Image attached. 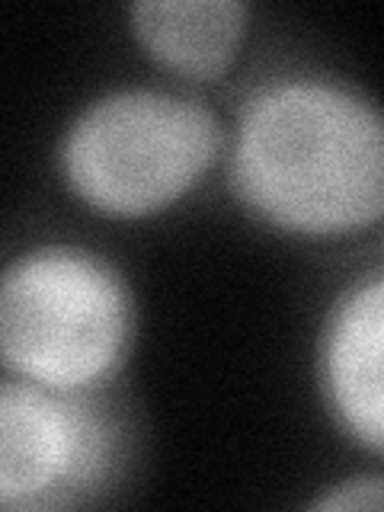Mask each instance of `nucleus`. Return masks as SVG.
<instances>
[{
  "mask_svg": "<svg viewBox=\"0 0 384 512\" xmlns=\"http://www.w3.org/2000/svg\"><path fill=\"white\" fill-rule=\"evenodd\" d=\"M231 186L266 224L336 237L375 224L384 208L378 109L327 77H282L240 112Z\"/></svg>",
  "mask_w": 384,
  "mask_h": 512,
  "instance_id": "f257e3e1",
  "label": "nucleus"
},
{
  "mask_svg": "<svg viewBox=\"0 0 384 512\" xmlns=\"http://www.w3.org/2000/svg\"><path fill=\"white\" fill-rule=\"evenodd\" d=\"M132 292L100 253L32 247L0 269V365L52 391H90L125 359Z\"/></svg>",
  "mask_w": 384,
  "mask_h": 512,
  "instance_id": "f03ea898",
  "label": "nucleus"
},
{
  "mask_svg": "<svg viewBox=\"0 0 384 512\" xmlns=\"http://www.w3.org/2000/svg\"><path fill=\"white\" fill-rule=\"evenodd\" d=\"M218 151L221 122L205 103L128 87L77 112L61 141V173L93 212L138 218L186 196Z\"/></svg>",
  "mask_w": 384,
  "mask_h": 512,
  "instance_id": "7ed1b4c3",
  "label": "nucleus"
},
{
  "mask_svg": "<svg viewBox=\"0 0 384 512\" xmlns=\"http://www.w3.org/2000/svg\"><path fill=\"white\" fill-rule=\"evenodd\" d=\"M116 468V429L87 391L0 381V506L77 503Z\"/></svg>",
  "mask_w": 384,
  "mask_h": 512,
  "instance_id": "20e7f679",
  "label": "nucleus"
},
{
  "mask_svg": "<svg viewBox=\"0 0 384 512\" xmlns=\"http://www.w3.org/2000/svg\"><path fill=\"white\" fill-rule=\"evenodd\" d=\"M384 279L372 272L336 301L320 340V384L340 426L368 452L384 445Z\"/></svg>",
  "mask_w": 384,
  "mask_h": 512,
  "instance_id": "39448f33",
  "label": "nucleus"
},
{
  "mask_svg": "<svg viewBox=\"0 0 384 512\" xmlns=\"http://www.w3.org/2000/svg\"><path fill=\"white\" fill-rule=\"evenodd\" d=\"M132 26L164 68L218 77L247 32V7L240 0H141L132 7Z\"/></svg>",
  "mask_w": 384,
  "mask_h": 512,
  "instance_id": "423d86ee",
  "label": "nucleus"
},
{
  "mask_svg": "<svg viewBox=\"0 0 384 512\" xmlns=\"http://www.w3.org/2000/svg\"><path fill=\"white\" fill-rule=\"evenodd\" d=\"M314 509H381V477H352L314 500Z\"/></svg>",
  "mask_w": 384,
  "mask_h": 512,
  "instance_id": "0eeeda50",
  "label": "nucleus"
}]
</instances>
